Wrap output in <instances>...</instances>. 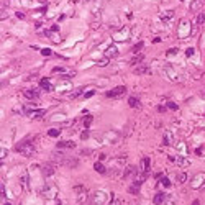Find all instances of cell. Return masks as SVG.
Masks as SVG:
<instances>
[{"label": "cell", "instance_id": "obj_1", "mask_svg": "<svg viewBox=\"0 0 205 205\" xmlns=\"http://www.w3.org/2000/svg\"><path fill=\"white\" fill-rule=\"evenodd\" d=\"M16 153L23 154V156H26V158H30V156H33L35 154V143H31V141H21L18 146L15 148Z\"/></svg>", "mask_w": 205, "mask_h": 205}, {"label": "cell", "instance_id": "obj_2", "mask_svg": "<svg viewBox=\"0 0 205 205\" xmlns=\"http://www.w3.org/2000/svg\"><path fill=\"white\" fill-rule=\"evenodd\" d=\"M74 194H76V200H77V205H82L85 200H87V189L84 187V185H76L74 187Z\"/></svg>", "mask_w": 205, "mask_h": 205}, {"label": "cell", "instance_id": "obj_3", "mask_svg": "<svg viewBox=\"0 0 205 205\" xmlns=\"http://www.w3.org/2000/svg\"><path fill=\"white\" fill-rule=\"evenodd\" d=\"M41 194L44 195L46 199H53V197H56V195H57V187L54 184H51V182H49V184H46L44 187H43Z\"/></svg>", "mask_w": 205, "mask_h": 205}, {"label": "cell", "instance_id": "obj_4", "mask_svg": "<svg viewBox=\"0 0 205 205\" xmlns=\"http://www.w3.org/2000/svg\"><path fill=\"white\" fill-rule=\"evenodd\" d=\"M125 92H126V87H125V85H118V87L112 89V90H108L105 95H107V97H110V98H115V97H122Z\"/></svg>", "mask_w": 205, "mask_h": 205}, {"label": "cell", "instance_id": "obj_5", "mask_svg": "<svg viewBox=\"0 0 205 205\" xmlns=\"http://www.w3.org/2000/svg\"><path fill=\"white\" fill-rule=\"evenodd\" d=\"M177 35H179V38H185V36L189 35V21L187 20H180Z\"/></svg>", "mask_w": 205, "mask_h": 205}, {"label": "cell", "instance_id": "obj_6", "mask_svg": "<svg viewBox=\"0 0 205 205\" xmlns=\"http://www.w3.org/2000/svg\"><path fill=\"white\" fill-rule=\"evenodd\" d=\"M61 166L69 167V169H74V167L79 166V159H76V158H64V159H62V163H61Z\"/></svg>", "mask_w": 205, "mask_h": 205}, {"label": "cell", "instance_id": "obj_7", "mask_svg": "<svg viewBox=\"0 0 205 205\" xmlns=\"http://www.w3.org/2000/svg\"><path fill=\"white\" fill-rule=\"evenodd\" d=\"M169 161H172V163H176V164H179L180 167H187L189 166V159H185V158H182V156H169Z\"/></svg>", "mask_w": 205, "mask_h": 205}, {"label": "cell", "instance_id": "obj_8", "mask_svg": "<svg viewBox=\"0 0 205 205\" xmlns=\"http://www.w3.org/2000/svg\"><path fill=\"white\" fill-rule=\"evenodd\" d=\"M23 95L26 98H30V100H36V98L40 97V90L38 89H25L23 90Z\"/></svg>", "mask_w": 205, "mask_h": 205}, {"label": "cell", "instance_id": "obj_9", "mask_svg": "<svg viewBox=\"0 0 205 205\" xmlns=\"http://www.w3.org/2000/svg\"><path fill=\"white\" fill-rule=\"evenodd\" d=\"M149 166H151V159H149L148 156H144V158L141 159V163H139L138 171H141V172H146V174H148V172H149Z\"/></svg>", "mask_w": 205, "mask_h": 205}, {"label": "cell", "instance_id": "obj_10", "mask_svg": "<svg viewBox=\"0 0 205 205\" xmlns=\"http://www.w3.org/2000/svg\"><path fill=\"white\" fill-rule=\"evenodd\" d=\"M138 171L135 169L133 166H126L125 169H123V174H122V179H130V177H135Z\"/></svg>", "mask_w": 205, "mask_h": 205}, {"label": "cell", "instance_id": "obj_11", "mask_svg": "<svg viewBox=\"0 0 205 205\" xmlns=\"http://www.w3.org/2000/svg\"><path fill=\"white\" fill-rule=\"evenodd\" d=\"M159 18H161V21H163V23H169L171 20H174V10L163 12V13L159 15Z\"/></svg>", "mask_w": 205, "mask_h": 205}, {"label": "cell", "instance_id": "obj_12", "mask_svg": "<svg viewBox=\"0 0 205 205\" xmlns=\"http://www.w3.org/2000/svg\"><path fill=\"white\" fill-rule=\"evenodd\" d=\"M133 72L136 76H143V74H148L149 72V67H148V64H138V66L133 67Z\"/></svg>", "mask_w": 205, "mask_h": 205}, {"label": "cell", "instance_id": "obj_13", "mask_svg": "<svg viewBox=\"0 0 205 205\" xmlns=\"http://www.w3.org/2000/svg\"><path fill=\"white\" fill-rule=\"evenodd\" d=\"M146 172H141V171H138L136 174H135V177H133V184H136V185H141L144 182V179H146Z\"/></svg>", "mask_w": 205, "mask_h": 205}, {"label": "cell", "instance_id": "obj_14", "mask_svg": "<svg viewBox=\"0 0 205 205\" xmlns=\"http://www.w3.org/2000/svg\"><path fill=\"white\" fill-rule=\"evenodd\" d=\"M40 85H41V89H43L44 92H53V90H54L53 84L48 81V79H41V81H40Z\"/></svg>", "mask_w": 205, "mask_h": 205}, {"label": "cell", "instance_id": "obj_15", "mask_svg": "<svg viewBox=\"0 0 205 205\" xmlns=\"http://www.w3.org/2000/svg\"><path fill=\"white\" fill-rule=\"evenodd\" d=\"M54 172H56V166H54V164H46V166L43 167V174L46 176V177H51Z\"/></svg>", "mask_w": 205, "mask_h": 205}, {"label": "cell", "instance_id": "obj_16", "mask_svg": "<svg viewBox=\"0 0 205 205\" xmlns=\"http://www.w3.org/2000/svg\"><path fill=\"white\" fill-rule=\"evenodd\" d=\"M57 149H74L76 148V143H72V141H61V143L56 144Z\"/></svg>", "mask_w": 205, "mask_h": 205}, {"label": "cell", "instance_id": "obj_17", "mask_svg": "<svg viewBox=\"0 0 205 205\" xmlns=\"http://www.w3.org/2000/svg\"><path fill=\"white\" fill-rule=\"evenodd\" d=\"M143 61H144V54H135V56L130 59V64L135 67V66H138V64H141Z\"/></svg>", "mask_w": 205, "mask_h": 205}, {"label": "cell", "instance_id": "obj_18", "mask_svg": "<svg viewBox=\"0 0 205 205\" xmlns=\"http://www.w3.org/2000/svg\"><path fill=\"white\" fill-rule=\"evenodd\" d=\"M82 92H84V89L77 87V89H74L71 94H67V98H69V100H74V98H77L79 95H82Z\"/></svg>", "mask_w": 205, "mask_h": 205}, {"label": "cell", "instance_id": "obj_19", "mask_svg": "<svg viewBox=\"0 0 205 205\" xmlns=\"http://www.w3.org/2000/svg\"><path fill=\"white\" fill-rule=\"evenodd\" d=\"M118 54V49H117V46H110L107 49V51H105V57H107V59H112V57H115Z\"/></svg>", "mask_w": 205, "mask_h": 205}, {"label": "cell", "instance_id": "obj_20", "mask_svg": "<svg viewBox=\"0 0 205 205\" xmlns=\"http://www.w3.org/2000/svg\"><path fill=\"white\" fill-rule=\"evenodd\" d=\"M92 122H94V117H92V115H85V117L82 118V128L87 130L89 126L92 125Z\"/></svg>", "mask_w": 205, "mask_h": 205}, {"label": "cell", "instance_id": "obj_21", "mask_svg": "<svg viewBox=\"0 0 205 205\" xmlns=\"http://www.w3.org/2000/svg\"><path fill=\"white\" fill-rule=\"evenodd\" d=\"M202 5H204V0H194V2L190 3V10L192 12H200Z\"/></svg>", "mask_w": 205, "mask_h": 205}, {"label": "cell", "instance_id": "obj_22", "mask_svg": "<svg viewBox=\"0 0 205 205\" xmlns=\"http://www.w3.org/2000/svg\"><path fill=\"white\" fill-rule=\"evenodd\" d=\"M164 200H166V194H163V192H158V194L154 195L153 202H154V205H161Z\"/></svg>", "mask_w": 205, "mask_h": 205}, {"label": "cell", "instance_id": "obj_23", "mask_svg": "<svg viewBox=\"0 0 205 205\" xmlns=\"http://www.w3.org/2000/svg\"><path fill=\"white\" fill-rule=\"evenodd\" d=\"M94 169L97 171L98 174H105V171H107V169H105V166H103V164L100 163V161H98V163H95V164H94Z\"/></svg>", "mask_w": 205, "mask_h": 205}, {"label": "cell", "instance_id": "obj_24", "mask_svg": "<svg viewBox=\"0 0 205 205\" xmlns=\"http://www.w3.org/2000/svg\"><path fill=\"white\" fill-rule=\"evenodd\" d=\"M43 115H44V110H36V112L30 110V118H33V120H36V118H41Z\"/></svg>", "mask_w": 205, "mask_h": 205}, {"label": "cell", "instance_id": "obj_25", "mask_svg": "<svg viewBox=\"0 0 205 205\" xmlns=\"http://www.w3.org/2000/svg\"><path fill=\"white\" fill-rule=\"evenodd\" d=\"M128 105L131 108H139V100L136 97H130L128 98Z\"/></svg>", "mask_w": 205, "mask_h": 205}, {"label": "cell", "instance_id": "obj_26", "mask_svg": "<svg viewBox=\"0 0 205 205\" xmlns=\"http://www.w3.org/2000/svg\"><path fill=\"white\" fill-rule=\"evenodd\" d=\"M143 46H144V43L143 41H139V43H136L133 48H131V53L133 54H139V49H143Z\"/></svg>", "mask_w": 205, "mask_h": 205}, {"label": "cell", "instance_id": "obj_27", "mask_svg": "<svg viewBox=\"0 0 205 205\" xmlns=\"http://www.w3.org/2000/svg\"><path fill=\"white\" fill-rule=\"evenodd\" d=\"M176 180H177V184H184V182H187V174H185V172H179Z\"/></svg>", "mask_w": 205, "mask_h": 205}, {"label": "cell", "instance_id": "obj_28", "mask_svg": "<svg viewBox=\"0 0 205 205\" xmlns=\"http://www.w3.org/2000/svg\"><path fill=\"white\" fill-rule=\"evenodd\" d=\"M171 143H172V138H171V133H169V131H166V133H164V144H166V146H169Z\"/></svg>", "mask_w": 205, "mask_h": 205}, {"label": "cell", "instance_id": "obj_29", "mask_svg": "<svg viewBox=\"0 0 205 205\" xmlns=\"http://www.w3.org/2000/svg\"><path fill=\"white\" fill-rule=\"evenodd\" d=\"M204 21H205V13L204 12H200L199 15H197V25H204Z\"/></svg>", "mask_w": 205, "mask_h": 205}, {"label": "cell", "instance_id": "obj_30", "mask_svg": "<svg viewBox=\"0 0 205 205\" xmlns=\"http://www.w3.org/2000/svg\"><path fill=\"white\" fill-rule=\"evenodd\" d=\"M128 192H130V194H135V195H136V194H138V192H139V185L133 184V185H131V187H130V189H128Z\"/></svg>", "mask_w": 205, "mask_h": 205}, {"label": "cell", "instance_id": "obj_31", "mask_svg": "<svg viewBox=\"0 0 205 205\" xmlns=\"http://www.w3.org/2000/svg\"><path fill=\"white\" fill-rule=\"evenodd\" d=\"M108 205H122V202L118 200V197H115V195H113V197H112V202H110Z\"/></svg>", "mask_w": 205, "mask_h": 205}, {"label": "cell", "instance_id": "obj_32", "mask_svg": "<svg viewBox=\"0 0 205 205\" xmlns=\"http://www.w3.org/2000/svg\"><path fill=\"white\" fill-rule=\"evenodd\" d=\"M59 133H61V131H59V130H56V128H54V130H49V133H48V135H49V136H57V135H59Z\"/></svg>", "mask_w": 205, "mask_h": 205}, {"label": "cell", "instance_id": "obj_33", "mask_svg": "<svg viewBox=\"0 0 205 205\" xmlns=\"http://www.w3.org/2000/svg\"><path fill=\"white\" fill-rule=\"evenodd\" d=\"M76 76V71H71V72H64V77L66 79H69V77H74Z\"/></svg>", "mask_w": 205, "mask_h": 205}, {"label": "cell", "instance_id": "obj_34", "mask_svg": "<svg viewBox=\"0 0 205 205\" xmlns=\"http://www.w3.org/2000/svg\"><path fill=\"white\" fill-rule=\"evenodd\" d=\"M94 94H95V90H89V92L84 94V98H90V97L94 95Z\"/></svg>", "mask_w": 205, "mask_h": 205}, {"label": "cell", "instance_id": "obj_35", "mask_svg": "<svg viewBox=\"0 0 205 205\" xmlns=\"http://www.w3.org/2000/svg\"><path fill=\"white\" fill-rule=\"evenodd\" d=\"M163 185L164 187H171V180L169 179H163Z\"/></svg>", "mask_w": 205, "mask_h": 205}, {"label": "cell", "instance_id": "obj_36", "mask_svg": "<svg viewBox=\"0 0 205 205\" xmlns=\"http://www.w3.org/2000/svg\"><path fill=\"white\" fill-rule=\"evenodd\" d=\"M41 54H44V56H49V54H51V49H48V48H44V49L41 51Z\"/></svg>", "mask_w": 205, "mask_h": 205}, {"label": "cell", "instance_id": "obj_37", "mask_svg": "<svg viewBox=\"0 0 205 205\" xmlns=\"http://www.w3.org/2000/svg\"><path fill=\"white\" fill-rule=\"evenodd\" d=\"M81 138H82V139H87V138H89V131H87V130H85L84 133H81Z\"/></svg>", "mask_w": 205, "mask_h": 205}, {"label": "cell", "instance_id": "obj_38", "mask_svg": "<svg viewBox=\"0 0 205 205\" xmlns=\"http://www.w3.org/2000/svg\"><path fill=\"white\" fill-rule=\"evenodd\" d=\"M110 61V59H107V57H105V59H102V61L98 62V66H107V62Z\"/></svg>", "mask_w": 205, "mask_h": 205}, {"label": "cell", "instance_id": "obj_39", "mask_svg": "<svg viewBox=\"0 0 205 205\" xmlns=\"http://www.w3.org/2000/svg\"><path fill=\"white\" fill-rule=\"evenodd\" d=\"M176 53H177V49H176V48H171V49H167V54H176Z\"/></svg>", "mask_w": 205, "mask_h": 205}, {"label": "cell", "instance_id": "obj_40", "mask_svg": "<svg viewBox=\"0 0 205 205\" xmlns=\"http://www.w3.org/2000/svg\"><path fill=\"white\" fill-rule=\"evenodd\" d=\"M169 108H172V110H177V105H176L174 102H169V105H167Z\"/></svg>", "mask_w": 205, "mask_h": 205}, {"label": "cell", "instance_id": "obj_41", "mask_svg": "<svg viewBox=\"0 0 205 205\" xmlns=\"http://www.w3.org/2000/svg\"><path fill=\"white\" fill-rule=\"evenodd\" d=\"M185 54H187V56H192V54H194V48H189V49L185 51Z\"/></svg>", "mask_w": 205, "mask_h": 205}, {"label": "cell", "instance_id": "obj_42", "mask_svg": "<svg viewBox=\"0 0 205 205\" xmlns=\"http://www.w3.org/2000/svg\"><path fill=\"white\" fill-rule=\"evenodd\" d=\"M53 72H54V74H56V72H64V69H62V67H54Z\"/></svg>", "mask_w": 205, "mask_h": 205}, {"label": "cell", "instance_id": "obj_43", "mask_svg": "<svg viewBox=\"0 0 205 205\" xmlns=\"http://www.w3.org/2000/svg\"><path fill=\"white\" fill-rule=\"evenodd\" d=\"M57 30H59V26H57V25H53L51 26V31H57Z\"/></svg>", "mask_w": 205, "mask_h": 205}, {"label": "cell", "instance_id": "obj_44", "mask_svg": "<svg viewBox=\"0 0 205 205\" xmlns=\"http://www.w3.org/2000/svg\"><path fill=\"white\" fill-rule=\"evenodd\" d=\"M16 16H18V18H25V15H23L21 12H16Z\"/></svg>", "mask_w": 205, "mask_h": 205}, {"label": "cell", "instance_id": "obj_45", "mask_svg": "<svg viewBox=\"0 0 205 205\" xmlns=\"http://www.w3.org/2000/svg\"><path fill=\"white\" fill-rule=\"evenodd\" d=\"M158 110H159V112H166V107H161V105H159Z\"/></svg>", "mask_w": 205, "mask_h": 205}, {"label": "cell", "instance_id": "obj_46", "mask_svg": "<svg viewBox=\"0 0 205 205\" xmlns=\"http://www.w3.org/2000/svg\"><path fill=\"white\" fill-rule=\"evenodd\" d=\"M192 205H200V202H199V200H194V202H192Z\"/></svg>", "mask_w": 205, "mask_h": 205}, {"label": "cell", "instance_id": "obj_47", "mask_svg": "<svg viewBox=\"0 0 205 205\" xmlns=\"http://www.w3.org/2000/svg\"><path fill=\"white\" fill-rule=\"evenodd\" d=\"M56 205H61V202H59V200H56Z\"/></svg>", "mask_w": 205, "mask_h": 205}, {"label": "cell", "instance_id": "obj_48", "mask_svg": "<svg viewBox=\"0 0 205 205\" xmlns=\"http://www.w3.org/2000/svg\"><path fill=\"white\" fill-rule=\"evenodd\" d=\"M53 2H56V3H57V2H61V0H53Z\"/></svg>", "mask_w": 205, "mask_h": 205}, {"label": "cell", "instance_id": "obj_49", "mask_svg": "<svg viewBox=\"0 0 205 205\" xmlns=\"http://www.w3.org/2000/svg\"><path fill=\"white\" fill-rule=\"evenodd\" d=\"M84 2H89V0H84Z\"/></svg>", "mask_w": 205, "mask_h": 205}, {"label": "cell", "instance_id": "obj_50", "mask_svg": "<svg viewBox=\"0 0 205 205\" xmlns=\"http://www.w3.org/2000/svg\"><path fill=\"white\" fill-rule=\"evenodd\" d=\"M180 2H184V0H180Z\"/></svg>", "mask_w": 205, "mask_h": 205}, {"label": "cell", "instance_id": "obj_51", "mask_svg": "<svg viewBox=\"0 0 205 205\" xmlns=\"http://www.w3.org/2000/svg\"><path fill=\"white\" fill-rule=\"evenodd\" d=\"M204 95H205V92H204Z\"/></svg>", "mask_w": 205, "mask_h": 205}]
</instances>
